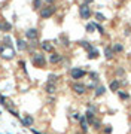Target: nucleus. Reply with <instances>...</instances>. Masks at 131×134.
Segmentation results:
<instances>
[{"label": "nucleus", "mask_w": 131, "mask_h": 134, "mask_svg": "<svg viewBox=\"0 0 131 134\" xmlns=\"http://www.w3.org/2000/svg\"><path fill=\"white\" fill-rule=\"evenodd\" d=\"M31 63H33V66H36V67H45L46 58H45L43 54L36 52V54H33V57H31Z\"/></svg>", "instance_id": "nucleus-1"}, {"label": "nucleus", "mask_w": 131, "mask_h": 134, "mask_svg": "<svg viewBox=\"0 0 131 134\" xmlns=\"http://www.w3.org/2000/svg\"><path fill=\"white\" fill-rule=\"evenodd\" d=\"M0 55H2L3 58H6V60H11V58H14L15 52H14V49H12L11 46L2 45V46H0Z\"/></svg>", "instance_id": "nucleus-2"}, {"label": "nucleus", "mask_w": 131, "mask_h": 134, "mask_svg": "<svg viewBox=\"0 0 131 134\" xmlns=\"http://www.w3.org/2000/svg\"><path fill=\"white\" fill-rule=\"evenodd\" d=\"M70 75H72V78L73 79H82L85 75H86V72L85 70H82L79 67H75V69H72L70 70Z\"/></svg>", "instance_id": "nucleus-3"}, {"label": "nucleus", "mask_w": 131, "mask_h": 134, "mask_svg": "<svg viewBox=\"0 0 131 134\" xmlns=\"http://www.w3.org/2000/svg\"><path fill=\"white\" fill-rule=\"evenodd\" d=\"M79 15H81V18H83V19H88V18L91 17V9L88 8V5H81V8H79Z\"/></svg>", "instance_id": "nucleus-4"}, {"label": "nucleus", "mask_w": 131, "mask_h": 134, "mask_svg": "<svg viewBox=\"0 0 131 134\" xmlns=\"http://www.w3.org/2000/svg\"><path fill=\"white\" fill-rule=\"evenodd\" d=\"M54 12H55V8H54V6H46V8H43V9L40 11V17L49 18V17L54 15Z\"/></svg>", "instance_id": "nucleus-5"}, {"label": "nucleus", "mask_w": 131, "mask_h": 134, "mask_svg": "<svg viewBox=\"0 0 131 134\" xmlns=\"http://www.w3.org/2000/svg\"><path fill=\"white\" fill-rule=\"evenodd\" d=\"M72 88H73V91L76 94H85L86 92V86L83 84H79V82H75V84L72 85Z\"/></svg>", "instance_id": "nucleus-6"}, {"label": "nucleus", "mask_w": 131, "mask_h": 134, "mask_svg": "<svg viewBox=\"0 0 131 134\" xmlns=\"http://www.w3.org/2000/svg\"><path fill=\"white\" fill-rule=\"evenodd\" d=\"M25 36H27V39H30V40H36L37 36H39V31H37L36 28H28V30L25 31Z\"/></svg>", "instance_id": "nucleus-7"}, {"label": "nucleus", "mask_w": 131, "mask_h": 134, "mask_svg": "<svg viewBox=\"0 0 131 134\" xmlns=\"http://www.w3.org/2000/svg\"><path fill=\"white\" fill-rule=\"evenodd\" d=\"M21 122H22V125H24V127H30V125H33L34 119H33V116H30V115H25V118H24Z\"/></svg>", "instance_id": "nucleus-8"}, {"label": "nucleus", "mask_w": 131, "mask_h": 134, "mask_svg": "<svg viewBox=\"0 0 131 134\" xmlns=\"http://www.w3.org/2000/svg\"><path fill=\"white\" fill-rule=\"evenodd\" d=\"M49 61H51L52 64H57V63H60V61H61V55H60V54H57V52H54V54L49 57Z\"/></svg>", "instance_id": "nucleus-9"}, {"label": "nucleus", "mask_w": 131, "mask_h": 134, "mask_svg": "<svg viewBox=\"0 0 131 134\" xmlns=\"http://www.w3.org/2000/svg\"><path fill=\"white\" fill-rule=\"evenodd\" d=\"M42 49L45 51V52H52V49H54V46L51 45V42H48V40H45V42H42Z\"/></svg>", "instance_id": "nucleus-10"}, {"label": "nucleus", "mask_w": 131, "mask_h": 134, "mask_svg": "<svg viewBox=\"0 0 131 134\" xmlns=\"http://www.w3.org/2000/svg\"><path fill=\"white\" fill-rule=\"evenodd\" d=\"M45 91H46L48 94H54V92L57 91V85L48 82V84H46V86H45Z\"/></svg>", "instance_id": "nucleus-11"}, {"label": "nucleus", "mask_w": 131, "mask_h": 134, "mask_svg": "<svg viewBox=\"0 0 131 134\" xmlns=\"http://www.w3.org/2000/svg\"><path fill=\"white\" fill-rule=\"evenodd\" d=\"M79 122H81L82 131H83V133H86V131H88V121H86V118H85V116H81Z\"/></svg>", "instance_id": "nucleus-12"}, {"label": "nucleus", "mask_w": 131, "mask_h": 134, "mask_svg": "<svg viewBox=\"0 0 131 134\" xmlns=\"http://www.w3.org/2000/svg\"><path fill=\"white\" fill-rule=\"evenodd\" d=\"M119 86H121V82L118 81V79H115L110 82V91H115V92H118L119 91Z\"/></svg>", "instance_id": "nucleus-13"}, {"label": "nucleus", "mask_w": 131, "mask_h": 134, "mask_svg": "<svg viewBox=\"0 0 131 134\" xmlns=\"http://www.w3.org/2000/svg\"><path fill=\"white\" fill-rule=\"evenodd\" d=\"M98 49H95V48H92L91 51H88V58L89 60H95V58H98Z\"/></svg>", "instance_id": "nucleus-14"}, {"label": "nucleus", "mask_w": 131, "mask_h": 134, "mask_svg": "<svg viewBox=\"0 0 131 134\" xmlns=\"http://www.w3.org/2000/svg\"><path fill=\"white\" fill-rule=\"evenodd\" d=\"M16 48H18V51H24L25 48H27V43H25L24 40L18 39V40H16Z\"/></svg>", "instance_id": "nucleus-15"}, {"label": "nucleus", "mask_w": 131, "mask_h": 134, "mask_svg": "<svg viewBox=\"0 0 131 134\" xmlns=\"http://www.w3.org/2000/svg\"><path fill=\"white\" fill-rule=\"evenodd\" d=\"M79 45H81L82 48H85L86 51H91L92 48H94V46H92V45H89V42H86V40H81V42H79Z\"/></svg>", "instance_id": "nucleus-16"}, {"label": "nucleus", "mask_w": 131, "mask_h": 134, "mask_svg": "<svg viewBox=\"0 0 131 134\" xmlns=\"http://www.w3.org/2000/svg\"><path fill=\"white\" fill-rule=\"evenodd\" d=\"M94 115H95V113H94V112H91V110H88V112H86V113H85V118H86V121H88V122H91V124H92V121H94V119H95V118H94Z\"/></svg>", "instance_id": "nucleus-17"}, {"label": "nucleus", "mask_w": 131, "mask_h": 134, "mask_svg": "<svg viewBox=\"0 0 131 134\" xmlns=\"http://www.w3.org/2000/svg\"><path fill=\"white\" fill-rule=\"evenodd\" d=\"M113 54H115L113 49H112V48H109V46L104 49V57H106L107 60H109V58H112V57H113Z\"/></svg>", "instance_id": "nucleus-18"}, {"label": "nucleus", "mask_w": 131, "mask_h": 134, "mask_svg": "<svg viewBox=\"0 0 131 134\" xmlns=\"http://www.w3.org/2000/svg\"><path fill=\"white\" fill-rule=\"evenodd\" d=\"M104 92H106V88H104V86H101V85H100V86H97V88H95V97L103 95Z\"/></svg>", "instance_id": "nucleus-19"}, {"label": "nucleus", "mask_w": 131, "mask_h": 134, "mask_svg": "<svg viewBox=\"0 0 131 134\" xmlns=\"http://www.w3.org/2000/svg\"><path fill=\"white\" fill-rule=\"evenodd\" d=\"M12 28V25L9 24V22H3V24H0V30H3V31H9Z\"/></svg>", "instance_id": "nucleus-20"}, {"label": "nucleus", "mask_w": 131, "mask_h": 134, "mask_svg": "<svg viewBox=\"0 0 131 134\" xmlns=\"http://www.w3.org/2000/svg\"><path fill=\"white\" fill-rule=\"evenodd\" d=\"M86 31H88V33H94V31H95V22L86 24Z\"/></svg>", "instance_id": "nucleus-21"}, {"label": "nucleus", "mask_w": 131, "mask_h": 134, "mask_svg": "<svg viewBox=\"0 0 131 134\" xmlns=\"http://www.w3.org/2000/svg\"><path fill=\"white\" fill-rule=\"evenodd\" d=\"M112 49H113V52H122V51H124V46H122L121 43H115Z\"/></svg>", "instance_id": "nucleus-22"}, {"label": "nucleus", "mask_w": 131, "mask_h": 134, "mask_svg": "<svg viewBox=\"0 0 131 134\" xmlns=\"http://www.w3.org/2000/svg\"><path fill=\"white\" fill-rule=\"evenodd\" d=\"M118 95H119V98H122V100H127L130 95L127 94V92H124V91H118Z\"/></svg>", "instance_id": "nucleus-23"}, {"label": "nucleus", "mask_w": 131, "mask_h": 134, "mask_svg": "<svg viewBox=\"0 0 131 134\" xmlns=\"http://www.w3.org/2000/svg\"><path fill=\"white\" fill-rule=\"evenodd\" d=\"M92 127H94L95 130H100V128H101V122L97 121V119H94V121H92Z\"/></svg>", "instance_id": "nucleus-24"}, {"label": "nucleus", "mask_w": 131, "mask_h": 134, "mask_svg": "<svg viewBox=\"0 0 131 134\" xmlns=\"http://www.w3.org/2000/svg\"><path fill=\"white\" fill-rule=\"evenodd\" d=\"M40 6H42V0H34L33 2V8L34 9H40Z\"/></svg>", "instance_id": "nucleus-25"}, {"label": "nucleus", "mask_w": 131, "mask_h": 134, "mask_svg": "<svg viewBox=\"0 0 131 134\" xmlns=\"http://www.w3.org/2000/svg\"><path fill=\"white\" fill-rule=\"evenodd\" d=\"M95 19H97V21H100V22H103V21H104L106 18H104V15H103V14L97 12V14H95Z\"/></svg>", "instance_id": "nucleus-26"}, {"label": "nucleus", "mask_w": 131, "mask_h": 134, "mask_svg": "<svg viewBox=\"0 0 131 134\" xmlns=\"http://www.w3.org/2000/svg\"><path fill=\"white\" fill-rule=\"evenodd\" d=\"M55 81H57V75H49V76H48V82L54 84Z\"/></svg>", "instance_id": "nucleus-27"}, {"label": "nucleus", "mask_w": 131, "mask_h": 134, "mask_svg": "<svg viewBox=\"0 0 131 134\" xmlns=\"http://www.w3.org/2000/svg\"><path fill=\"white\" fill-rule=\"evenodd\" d=\"M95 30H98V33H101V34H104V28L100 25V24H97L95 22Z\"/></svg>", "instance_id": "nucleus-28"}, {"label": "nucleus", "mask_w": 131, "mask_h": 134, "mask_svg": "<svg viewBox=\"0 0 131 134\" xmlns=\"http://www.w3.org/2000/svg\"><path fill=\"white\" fill-rule=\"evenodd\" d=\"M89 76H91V79H92V81H98V75L95 73V72H91V73H89Z\"/></svg>", "instance_id": "nucleus-29"}, {"label": "nucleus", "mask_w": 131, "mask_h": 134, "mask_svg": "<svg viewBox=\"0 0 131 134\" xmlns=\"http://www.w3.org/2000/svg\"><path fill=\"white\" fill-rule=\"evenodd\" d=\"M116 75H118V76H124V75H125V70H124V69H118V70H116Z\"/></svg>", "instance_id": "nucleus-30"}, {"label": "nucleus", "mask_w": 131, "mask_h": 134, "mask_svg": "<svg viewBox=\"0 0 131 134\" xmlns=\"http://www.w3.org/2000/svg\"><path fill=\"white\" fill-rule=\"evenodd\" d=\"M104 133H106V134H110V133H112V127H110V125H107V127L104 128Z\"/></svg>", "instance_id": "nucleus-31"}, {"label": "nucleus", "mask_w": 131, "mask_h": 134, "mask_svg": "<svg viewBox=\"0 0 131 134\" xmlns=\"http://www.w3.org/2000/svg\"><path fill=\"white\" fill-rule=\"evenodd\" d=\"M0 104H3V106L6 104V98L5 97H0Z\"/></svg>", "instance_id": "nucleus-32"}, {"label": "nucleus", "mask_w": 131, "mask_h": 134, "mask_svg": "<svg viewBox=\"0 0 131 134\" xmlns=\"http://www.w3.org/2000/svg\"><path fill=\"white\" fill-rule=\"evenodd\" d=\"M73 118H75V119H81V115H79V113H75Z\"/></svg>", "instance_id": "nucleus-33"}, {"label": "nucleus", "mask_w": 131, "mask_h": 134, "mask_svg": "<svg viewBox=\"0 0 131 134\" xmlns=\"http://www.w3.org/2000/svg\"><path fill=\"white\" fill-rule=\"evenodd\" d=\"M94 0H85V5H88V3H92Z\"/></svg>", "instance_id": "nucleus-34"}, {"label": "nucleus", "mask_w": 131, "mask_h": 134, "mask_svg": "<svg viewBox=\"0 0 131 134\" xmlns=\"http://www.w3.org/2000/svg\"><path fill=\"white\" fill-rule=\"evenodd\" d=\"M46 2H48V3H52V2H54V0H46Z\"/></svg>", "instance_id": "nucleus-35"}]
</instances>
